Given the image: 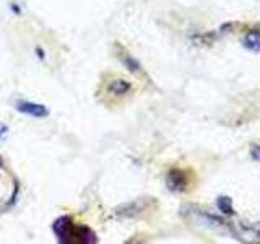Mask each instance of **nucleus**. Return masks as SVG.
I'll return each mask as SVG.
<instances>
[{
  "label": "nucleus",
  "mask_w": 260,
  "mask_h": 244,
  "mask_svg": "<svg viewBox=\"0 0 260 244\" xmlns=\"http://www.w3.org/2000/svg\"><path fill=\"white\" fill-rule=\"evenodd\" d=\"M15 108L18 112H23L26 114V116H31V117H47L49 116V111L46 106L43 104H38V103H31V101H18L15 104Z\"/></svg>",
  "instance_id": "nucleus-1"
},
{
  "label": "nucleus",
  "mask_w": 260,
  "mask_h": 244,
  "mask_svg": "<svg viewBox=\"0 0 260 244\" xmlns=\"http://www.w3.org/2000/svg\"><path fill=\"white\" fill-rule=\"evenodd\" d=\"M187 182H189V179H187L185 173L181 169H171L168 176H166V184H168V189L174 191V192H181L187 187Z\"/></svg>",
  "instance_id": "nucleus-2"
},
{
  "label": "nucleus",
  "mask_w": 260,
  "mask_h": 244,
  "mask_svg": "<svg viewBox=\"0 0 260 244\" xmlns=\"http://www.w3.org/2000/svg\"><path fill=\"white\" fill-rule=\"evenodd\" d=\"M72 228H73V222L70 217H62L55 222L54 225V231L57 234L62 242H70V233H72Z\"/></svg>",
  "instance_id": "nucleus-3"
},
{
  "label": "nucleus",
  "mask_w": 260,
  "mask_h": 244,
  "mask_svg": "<svg viewBox=\"0 0 260 244\" xmlns=\"http://www.w3.org/2000/svg\"><path fill=\"white\" fill-rule=\"evenodd\" d=\"M108 89L114 96H125L132 92V85H130V81H127L124 78H117V80H111Z\"/></svg>",
  "instance_id": "nucleus-4"
},
{
  "label": "nucleus",
  "mask_w": 260,
  "mask_h": 244,
  "mask_svg": "<svg viewBox=\"0 0 260 244\" xmlns=\"http://www.w3.org/2000/svg\"><path fill=\"white\" fill-rule=\"evenodd\" d=\"M142 210H145V202L143 200H135V202H130L122 205L120 208H117V214L119 215H124V217H135L140 214Z\"/></svg>",
  "instance_id": "nucleus-5"
},
{
  "label": "nucleus",
  "mask_w": 260,
  "mask_h": 244,
  "mask_svg": "<svg viewBox=\"0 0 260 244\" xmlns=\"http://www.w3.org/2000/svg\"><path fill=\"white\" fill-rule=\"evenodd\" d=\"M242 46L249 51L258 52L260 51V31H249L246 38L242 39Z\"/></svg>",
  "instance_id": "nucleus-6"
},
{
  "label": "nucleus",
  "mask_w": 260,
  "mask_h": 244,
  "mask_svg": "<svg viewBox=\"0 0 260 244\" xmlns=\"http://www.w3.org/2000/svg\"><path fill=\"white\" fill-rule=\"evenodd\" d=\"M216 205L218 208L223 211L224 215H233L234 214V207H233V200L226 195H219L218 200H216Z\"/></svg>",
  "instance_id": "nucleus-7"
},
{
  "label": "nucleus",
  "mask_w": 260,
  "mask_h": 244,
  "mask_svg": "<svg viewBox=\"0 0 260 244\" xmlns=\"http://www.w3.org/2000/svg\"><path fill=\"white\" fill-rule=\"evenodd\" d=\"M122 57V62H124L125 64V67L130 70V72H134V73H138V72H140L142 70V67H140V64H138L135 59H134V57L132 55H130V54H124V55H120Z\"/></svg>",
  "instance_id": "nucleus-8"
},
{
  "label": "nucleus",
  "mask_w": 260,
  "mask_h": 244,
  "mask_svg": "<svg viewBox=\"0 0 260 244\" xmlns=\"http://www.w3.org/2000/svg\"><path fill=\"white\" fill-rule=\"evenodd\" d=\"M250 157L254 158L257 163H260V145H252V148H250Z\"/></svg>",
  "instance_id": "nucleus-9"
},
{
  "label": "nucleus",
  "mask_w": 260,
  "mask_h": 244,
  "mask_svg": "<svg viewBox=\"0 0 260 244\" xmlns=\"http://www.w3.org/2000/svg\"><path fill=\"white\" fill-rule=\"evenodd\" d=\"M7 134H8V127H7V126H4V124H0V138L5 137Z\"/></svg>",
  "instance_id": "nucleus-10"
}]
</instances>
